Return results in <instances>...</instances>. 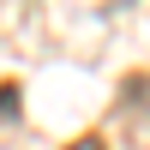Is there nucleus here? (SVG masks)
Listing matches in <instances>:
<instances>
[{"label":"nucleus","mask_w":150,"mask_h":150,"mask_svg":"<svg viewBox=\"0 0 150 150\" xmlns=\"http://www.w3.org/2000/svg\"><path fill=\"white\" fill-rule=\"evenodd\" d=\"M66 150H108V144H102V138H96V132H84V138H72Z\"/></svg>","instance_id":"f257e3e1"}]
</instances>
